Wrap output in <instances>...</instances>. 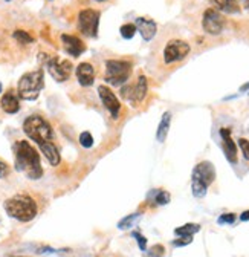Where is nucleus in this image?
I'll list each match as a JSON object with an SVG mask.
<instances>
[{"instance_id": "nucleus-6", "label": "nucleus", "mask_w": 249, "mask_h": 257, "mask_svg": "<svg viewBox=\"0 0 249 257\" xmlns=\"http://www.w3.org/2000/svg\"><path fill=\"white\" fill-rule=\"evenodd\" d=\"M132 75V63L127 60H107L104 80L110 86H122Z\"/></svg>"}, {"instance_id": "nucleus-33", "label": "nucleus", "mask_w": 249, "mask_h": 257, "mask_svg": "<svg viewBox=\"0 0 249 257\" xmlns=\"http://www.w3.org/2000/svg\"><path fill=\"white\" fill-rule=\"evenodd\" d=\"M241 7H244L246 10H249V0H240Z\"/></svg>"}, {"instance_id": "nucleus-5", "label": "nucleus", "mask_w": 249, "mask_h": 257, "mask_svg": "<svg viewBox=\"0 0 249 257\" xmlns=\"http://www.w3.org/2000/svg\"><path fill=\"white\" fill-rule=\"evenodd\" d=\"M191 178H193V184H191L193 195L196 198H203L206 195L208 187L215 179V169L209 161H202V163H199L194 167Z\"/></svg>"}, {"instance_id": "nucleus-37", "label": "nucleus", "mask_w": 249, "mask_h": 257, "mask_svg": "<svg viewBox=\"0 0 249 257\" xmlns=\"http://www.w3.org/2000/svg\"><path fill=\"white\" fill-rule=\"evenodd\" d=\"M19 257H22V255H19Z\"/></svg>"}, {"instance_id": "nucleus-14", "label": "nucleus", "mask_w": 249, "mask_h": 257, "mask_svg": "<svg viewBox=\"0 0 249 257\" xmlns=\"http://www.w3.org/2000/svg\"><path fill=\"white\" fill-rule=\"evenodd\" d=\"M135 26L145 42H150L158 32V25L154 23L151 19H147V17H138L135 20Z\"/></svg>"}, {"instance_id": "nucleus-19", "label": "nucleus", "mask_w": 249, "mask_h": 257, "mask_svg": "<svg viewBox=\"0 0 249 257\" xmlns=\"http://www.w3.org/2000/svg\"><path fill=\"white\" fill-rule=\"evenodd\" d=\"M170 124H171V113L165 112L161 118V122L158 125V131H156V140L159 143H164L167 140L168 131H170Z\"/></svg>"}, {"instance_id": "nucleus-1", "label": "nucleus", "mask_w": 249, "mask_h": 257, "mask_svg": "<svg viewBox=\"0 0 249 257\" xmlns=\"http://www.w3.org/2000/svg\"><path fill=\"white\" fill-rule=\"evenodd\" d=\"M23 132L29 140H33L49 161L51 166L60 164V152L54 143V131L51 124L40 115H31L23 122Z\"/></svg>"}, {"instance_id": "nucleus-8", "label": "nucleus", "mask_w": 249, "mask_h": 257, "mask_svg": "<svg viewBox=\"0 0 249 257\" xmlns=\"http://www.w3.org/2000/svg\"><path fill=\"white\" fill-rule=\"evenodd\" d=\"M147 92H148V83L144 75H139L135 84L126 83L121 86V96L124 100L130 101L133 106H139L145 100Z\"/></svg>"}, {"instance_id": "nucleus-3", "label": "nucleus", "mask_w": 249, "mask_h": 257, "mask_svg": "<svg viewBox=\"0 0 249 257\" xmlns=\"http://www.w3.org/2000/svg\"><path fill=\"white\" fill-rule=\"evenodd\" d=\"M5 211L13 219H17L20 222H29L37 216L39 207L31 196L16 195L10 198L8 201H5Z\"/></svg>"}, {"instance_id": "nucleus-20", "label": "nucleus", "mask_w": 249, "mask_h": 257, "mask_svg": "<svg viewBox=\"0 0 249 257\" xmlns=\"http://www.w3.org/2000/svg\"><path fill=\"white\" fill-rule=\"evenodd\" d=\"M197 231H200V225L199 223H185V225H182V227L174 230V234L179 236V237L180 236H193Z\"/></svg>"}, {"instance_id": "nucleus-23", "label": "nucleus", "mask_w": 249, "mask_h": 257, "mask_svg": "<svg viewBox=\"0 0 249 257\" xmlns=\"http://www.w3.org/2000/svg\"><path fill=\"white\" fill-rule=\"evenodd\" d=\"M138 217H139V214H138V213H135V214H130V216H127V217H124V219H122V220L118 223V228H121V230H126V228L132 227L133 222H135Z\"/></svg>"}, {"instance_id": "nucleus-11", "label": "nucleus", "mask_w": 249, "mask_h": 257, "mask_svg": "<svg viewBox=\"0 0 249 257\" xmlns=\"http://www.w3.org/2000/svg\"><path fill=\"white\" fill-rule=\"evenodd\" d=\"M202 28L209 36H219L225 28V19L217 10L208 8L202 17Z\"/></svg>"}, {"instance_id": "nucleus-9", "label": "nucleus", "mask_w": 249, "mask_h": 257, "mask_svg": "<svg viewBox=\"0 0 249 257\" xmlns=\"http://www.w3.org/2000/svg\"><path fill=\"white\" fill-rule=\"evenodd\" d=\"M45 64H46L51 77L58 83H63V81L69 80V77L72 74V64L69 60H63L60 57H46Z\"/></svg>"}, {"instance_id": "nucleus-25", "label": "nucleus", "mask_w": 249, "mask_h": 257, "mask_svg": "<svg viewBox=\"0 0 249 257\" xmlns=\"http://www.w3.org/2000/svg\"><path fill=\"white\" fill-rule=\"evenodd\" d=\"M164 254H165V248H164L162 245H154V246L147 252L145 257H164Z\"/></svg>"}, {"instance_id": "nucleus-7", "label": "nucleus", "mask_w": 249, "mask_h": 257, "mask_svg": "<svg viewBox=\"0 0 249 257\" xmlns=\"http://www.w3.org/2000/svg\"><path fill=\"white\" fill-rule=\"evenodd\" d=\"M100 11L97 10H83L78 14V29L83 36L90 37V39H95L98 36V28H100Z\"/></svg>"}, {"instance_id": "nucleus-22", "label": "nucleus", "mask_w": 249, "mask_h": 257, "mask_svg": "<svg viewBox=\"0 0 249 257\" xmlns=\"http://www.w3.org/2000/svg\"><path fill=\"white\" fill-rule=\"evenodd\" d=\"M136 31H138V29H136L135 23H126V25H122V26L119 28V34H121V37H122V39L130 40V39H133V37H135Z\"/></svg>"}, {"instance_id": "nucleus-36", "label": "nucleus", "mask_w": 249, "mask_h": 257, "mask_svg": "<svg viewBox=\"0 0 249 257\" xmlns=\"http://www.w3.org/2000/svg\"><path fill=\"white\" fill-rule=\"evenodd\" d=\"M0 92H2V83H0Z\"/></svg>"}, {"instance_id": "nucleus-34", "label": "nucleus", "mask_w": 249, "mask_h": 257, "mask_svg": "<svg viewBox=\"0 0 249 257\" xmlns=\"http://www.w3.org/2000/svg\"><path fill=\"white\" fill-rule=\"evenodd\" d=\"M247 89H249V83H246V84H243V86L240 87V90H241V92H243V90H247Z\"/></svg>"}, {"instance_id": "nucleus-35", "label": "nucleus", "mask_w": 249, "mask_h": 257, "mask_svg": "<svg viewBox=\"0 0 249 257\" xmlns=\"http://www.w3.org/2000/svg\"><path fill=\"white\" fill-rule=\"evenodd\" d=\"M95 2H106V0H95Z\"/></svg>"}, {"instance_id": "nucleus-17", "label": "nucleus", "mask_w": 249, "mask_h": 257, "mask_svg": "<svg viewBox=\"0 0 249 257\" xmlns=\"http://www.w3.org/2000/svg\"><path fill=\"white\" fill-rule=\"evenodd\" d=\"M0 107H2L4 112H7L10 115L17 113L20 110V98H19V95L14 90H8L2 96V100H0Z\"/></svg>"}, {"instance_id": "nucleus-13", "label": "nucleus", "mask_w": 249, "mask_h": 257, "mask_svg": "<svg viewBox=\"0 0 249 257\" xmlns=\"http://www.w3.org/2000/svg\"><path fill=\"white\" fill-rule=\"evenodd\" d=\"M220 137H222V147H223L226 159L229 161L231 164H235L238 156H237V146L231 138V131L226 127L220 128Z\"/></svg>"}, {"instance_id": "nucleus-10", "label": "nucleus", "mask_w": 249, "mask_h": 257, "mask_svg": "<svg viewBox=\"0 0 249 257\" xmlns=\"http://www.w3.org/2000/svg\"><path fill=\"white\" fill-rule=\"evenodd\" d=\"M191 46L183 42V40H170L167 46L164 48V63L165 64H173L177 61H182L186 55L190 54Z\"/></svg>"}, {"instance_id": "nucleus-29", "label": "nucleus", "mask_w": 249, "mask_h": 257, "mask_svg": "<svg viewBox=\"0 0 249 257\" xmlns=\"http://www.w3.org/2000/svg\"><path fill=\"white\" fill-rule=\"evenodd\" d=\"M193 242V236H180V239L173 240L174 246H185V245H190Z\"/></svg>"}, {"instance_id": "nucleus-32", "label": "nucleus", "mask_w": 249, "mask_h": 257, "mask_svg": "<svg viewBox=\"0 0 249 257\" xmlns=\"http://www.w3.org/2000/svg\"><path fill=\"white\" fill-rule=\"evenodd\" d=\"M240 220H243V222L249 220V210H246V211H243V213L240 214Z\"/></svg>"}, {"instance_id": "nucleus-4", "label": "nucleus", "mask_w": 249, "mask_h": 257, "mask_svg": "<svg viewBox=\"0 0 249 257\" xmlns=\"http://www.w3.org/2000/svg\"><path fill=\"white\" fill-rule=\"evenodd\" d=\"M45 87V72L43 69L31 71L20 77L17 83V95L25 101H34L39 98L42 89Z\"/></svg>"}, {"instance_id": "nucleus-15", "label": "nucleus", "mask_w": 249, "mask_h": 257, "mask_svg": "<svg viewBox=\"0 0 249 257\" xmlns=\"http://www.w3.org/2000/svg\"><path fill=\"white\" fill-rule=\"evenodd\" d=\"M61 43H63L65 51L72 55V57H80L84 51H86V45L75 36H69V34H63L61 36Z\"/></svg>"}, {"instance_id": "nucleus-30", "label": "nucleus", "mask_w": 249, "mask_h": 257, "mask_svg": "<svg viewBox=\"0 0 249 257\" xmlns=\"http://www.w3.org/2000/svg\"><path fill=\"white\" fill-rule=\"evenodd\" d=\"M133 237L136 239L139 249H141V251H145V249H147V239H145L141 233H138V231H135V233H133Z\"/></svg>"}, {"instance_id": "nucleus-28", "label": "nucleus", "mask_w": 249, "mask_h": 257, "mask_svg": "<svg viewBox=\"0 0 249 257\" xmlns=\"http://www.w3.org/2000/svg\"><path fill=\"white\" fill-rule=\"evenodd\" d=\"M217 222H219L220 225H223V223H234L235 222V214L234 213H225V214H222L219 219H217Z\"/></svg>"}, {"instance_id": "nucleus-2", "label": "nucleus", "mask_w": 249, "mask_h": 257, "mask_svg": "<svg viewBox=\"0 0 249 257\" xmlns=\"http://www.w3.org/2000/svg\"><path fill=\"white\" fill-rule=\"evenodd\" d=\"M14 163L16 170L29 179H40L43 175L40 155L25 140H20L14 144Z\"/></svg>"}, {"instance_id": "nucleus-16", "label": "nucleus", "mask_w": 249, "mask_h": 257, "mask_svg": "<svg viewBox=\"0 0 249 257\" xmlns=\"http://www.w3.org/2000/svg\"><path fill=\"white\" fill-rule=\"evenodd\" d=\"M77 80L83 87H89L95 81V68L90 63H80L77 66Z\"/></svg>"}, {"instance_id": "nucleus-24", "label": "nucleus", "mask_w": 249, "mask_h": 257, "mask_svg": "<svg viewBox=\"0 0 249 257\" xmlns=\"http://www.w3.org/2000/svg\"><path fill=\"white\" fill-rule=\"evenodd\" d=\"M154 202H156L158 205H167L170 202V193L168 191H158L156 193V198H154Z\"/></svg>"}, {"instance_id": "nucleus-26", "label": "nucleus", "mask_w": 249, "mask_h": 257, "mask_svg": "<svg viewBox=\"0 0 249 257\" xmlns=\"http://www.w3.org/2000/svg\"><path fill=\"white\" fill-rule=\"evenodd\" d=\"M80 144H81L83 147H86V149H90V147L93 146V138H92V135H90L89 132H83V134L80 135Z\"/></svg>"}, {"instance_id": "nucleus-21", "label": "nucleus", "mask_w": 249, "mask_h": 257, "mask_svg": "<svg viewBox=\"0 0 249 257\" xmlns=\"http://www.w3.org/2000/svg\"><path fill=\"white\" fill-rule=\"evenodd\" d=\"M13 37L16 39V42L17 43H20V45H33L34 42H36V39L29 34V32H26V31H23V29H16L14 32H13Z\"/></svg>"}, {"instance_id": "nucleus-18", "label": "nucleus", "mask_w": 249, "mask_h": 257, "mask_svg": "<svg viewBox=\"0 0 249 257\" xmlns=\"http://www.w3.org/2000/svg\"><path fill=\"white\" fill-rule=\"evenodd\" d=\"M209 4L219 13H226V14L240 13V5L237 0H209Z\"/></svg>"}, {"instance_id": "nucleus-27", "label": "nucleus", "mask_w": 249, "mask_h": 257, "mask_svg": "<svg viewBox=\"0 0 249 257\" xmlns=\"http://www.w3.org/2000/svg\"><path fill=\"white\" fill-rule=\"evenodd\" d=\"M238 146H240V149H241V153H243L244 159L249 161V140L240 138V140H238Z\"/></svg>"}, {"instance_id": "nucleus-12", "label": "nucleus", "mask_w": 249, "mask_h": 257, "mask_svg": "<svg viewBox=\"0 0 249 257\" xmlns=\"http://www.w3.org/2000/svg\"><path fill=\"white\" fill-rule=\"evenodd\" d=\"M98 95L101 98L103 106L110 112V116L113 119L119 118V112H121V103L118 100V96L113 93V90L107 86H100L98 87Z\"/></svg>"}, {"instance_id": "nucleus-31", "label": "nucleus", "mask_w": 249, "mask_h": 257, "mask_svg": "<svg viewBox=\"0 0 249 257\" xmlns=\"http://www.w3.org/2000/svg\"><path fill=\"white\" fill-rule=\"evenodd\" d=\"M10 175V167L7 163H4V161H0V179H4Z\"/></svg>"}]
</instances>
